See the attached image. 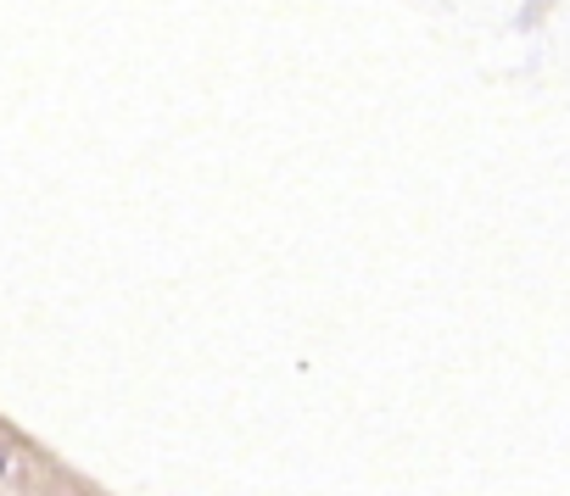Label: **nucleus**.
Returning <instances> with one entry per match:
<instances>
[{
	"instance_id": "1",
	"label": "nucleus",
	"mask_w": 570,
	"mask_h": 496,
	"mask_svg": "<svg viewBox=\"0 0 570 496\" xmlns=\"http://www.w3.org/2000/svg\"><path fill=\"white\" fill-rule=\"evenodd\" d=\"M0 474H7V446H0Z\"/></svg>"
}]
</instances>
